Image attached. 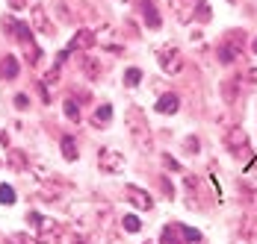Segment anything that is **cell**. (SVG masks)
<instances>
[{"label": "cell", "instance_id": "cell-5", "mask_svg": "<svg viewBox=\"0 0 257 244\" xmlns=\"http://www.w3.org/2000/svg\"><path fill=\"white\" fill-rule=\"evenodd\" d=\"M225 147L231 150L233 156H242V153L248 150V132H245L242 126H231V130L225 132Z\"/></svg>", "mask_w": 257, "mask_h": 244}, {"label": "cell", "instance_id": "cell-1", "mask_svg": "<svg viewBox=\"0 0 257 244\" xmlns=\"http://www.w3.org/2000/svg\"><path fill=\"white\" fill-rule=\"evenodd\" d=\"M127 126H130V136H133V144L142 147V150H151V130H148V121H145L142 109H136V106L127 109Z\"/></svg>", "mask_w": 257, "mask_h": 244}, {"label": "cell", "instance_id": "cell-14", "mask_svg": "<svg viewBox=\"0 0 257 244\" xmlns=\"http://www.w3.org/2000/svg\"><path fill=\"white\" fill-rule=\"evenodd\" d=\"M59 150H62V156H65V159H68V162H77V142H74V138H71V136H62V138H59Z\"/></svg>", "mask_w": 257, "mask_h": 244}, {"label": "cell", "instance_id": "cell-17", "mask_svg": "<svg viewBox=\"0 0 257 244\" xmlns=\"http://www.w3.org/2000/svg\"><path fill=\"white\" fill-rule=\"evenodd\" d=\"M27 224H30V226H39V232H42V230H51V226H56L51 218H45V215H39V212H30V215H27Z\"/></svg>", "mask_w": 257, "mask_h": 244}, {"label": "cell", "instance_id": "cell-34", "mask_svg": "<svg viewBox=\"0 0 257 244\" xmlns=\"http://www.w3.org/2000/svg\"><path fill=\"white\" fill-rule=\"evenodd\" d=\"M248 76H251V80H254V82H257V71H248Z\"/></svg>", "mask_w": 257, "mask_h": 244}, {"label": "cell", "instance_id": "cell-7", "mask_svg": "<svg viewBox=\"0 0 257 244\" xmlns=\"http://www.w3.org/2000/svg\"><path fill=\"white\" fill-rule=\"evenodd\" d=\"M95 42H98V36H95L92 30H77V32H74V38L68 42L65 53L71 56V53H77V50H89L92 44H95Z\"/></svg>", "mask_w": 257, "mask_h": 244}, {"label": "cell", "instance_id": "cell-35", "mask_svg": "<svg viewBox=\"0 0 257 244\" xmlns=\"http://www.w3.org/2000/svg\"><path fill=\"white\" fill-rule=\"evenodd\" d=\"M251 50H254V53H257V38H254V42H251Z\"/></svg>", "mask_w": 257, "mask_h": 244}, {"label": "cell", "instance_id": "cell-18", "mask_svg": "<svg viewBox=\"0 0 257 244\" xmlns=\"http://www.w3.org/2000/svg\"><path fill=\"white\" fill-rule=\"evenodd\" d=\"M21 48H24V56H27V62H30V65L36 68V65L42 62V56H45V53H42V50L36 48L33 42H27V44H21Z\"/></svg>", "mask_w": 257, "mask_h": 244}, {"label": "cell", "instance_id": "cell-10", "mask_svg": "<svg viewBox=\"0 0 257 244\" xmlns=\"http://www.w3.org/2000/svg\"><path fill=\"white\" fill-rule=\"evenodd\" d=\"M21 71V62H18V56L15 53H6L3 59H0V76L3 80H15Z\"/></svg>", "mask_w": 257, "mask_h": 244}, {"label": "cell", "instance_id": "cell-22", "mask_svg": "<svg viewBox=\"0 0 257 244\" xmlns=\"http://www.w3.org/2000/svg\"><path fill=\"white\" fill-rule=\"evenodd\" d=\"M222 94H225V103H233L236 100V80H225L222 82Z\"/></svg>", "mask_w": 257, "mask_h": 244}, {"label": "cell", "instance_id": "cell-19", "mask_svg": "<svg viewBox=\"0 0 257 244\" xmlns=\"http://www.w3.org/2000/svg\"><path fill=\"white\" fill-rule=\"evenodd\" d=\"M109 118H112V106H109V103L98 106V109H95V115H92V121L98 124V126H103V124L109 121Z\"/></svg>", "mask_w": 257, "mask_h": 244}, {"label": "cell", "instance_id": "cell-15", "mask_svg": "<svg viewBox=\"0 0 257 244\" xmlns=\"http://www.w3.org/2000/svg\"><path fill=\"white\" fill-rule=\"evenodd\" d=\"M59 242H62V226L59 224L51 226V230H42L39 238H36V244H59Z\"/></svg>", "mask_w": 257, "mask_h": 244}, {"label": "cell", "instance_id": "cell-21", "mask_svg": "<svg viewBox=\"0 0 257 244\" xmlns=\"http://www.w3.org/2000/svg\"><path fill=\"white\" fill-rule=\"evenodd\" d=\"M15 200H18V197H15V188H12L9 182H3V186H0V203H3V206H12Z\"/></svg>", "mask_w": 257, "mask_h": 244}, {"label": "cell", "instance_id": "cell-37", "mask_svg": "<svg viewBox=\"0 0 257 244\" xmlns=\"http://www.w3.org/2000/svg\"><path fill=\"white\" fill-rule=\"evenodd\" d=\"M145 244H148V242H145Z\"/></svg>", "mask_w": 257, "mask_h": 244}, {"label": "cell", "instance_id": "cell-24", "mask_svg": "<svg viewBox=\"0 0 257 244\" xmlns=\"http://www.w3.org/2000/svg\"><path fill=\"white\" fill-rule=\"evenodd\" d=\"M121 224H124V230H127V232H139V230H142V220L136 218V215H124Z\"/></svg>", "mask_w": 257, "mask_h": 244}, {"label": "cell", "instance_id": "cell-20", "mask_svg": "<svg viewBox=\"0 0 257 244\" xmlns=\"http://www.w3.org/2000/svg\"><path fill=\"white\" fill-rule=\"evenodd\" d=\"M9 165L15 168V171H27V159L21 150H9Z\"/></svg>", "mask_w": 257, "mask_h": 244}, {"label": "cell", "instance_id": "cell-4", "mask_svg": "<svg viewBox=\"0 0 257 244\" xmlns=\"http://www.w3.org/2000/svg\"><path fill=\"white\" fill-rule=\"evenodd\" d=\"M157 59H160V68L166 74H180L183 71V56H180V50L175 48V44H169V48H163L160 53H157Z\"/></svg>", "mask_w": 257, "mask_h": 244}, {"label": "cell", "instance_id": "cell-8", "mask_svg": "<svg viewBox=\"0 0 257 244\" xmlns=\"http://www.w3.org/2000/svg\"><path fill=\"white\" fill-rule=\"evenodd\" d=\"M62 188H65V182H59V180H51V176H45V180H39V197L42 200H48V203H53L56 197L62 194Z\"/></svg>", "mask_w": 257, "mask_h": 244}, {"label": "cell", "instance_id": "cell-3", "mask_svg": "<svg viewBox=\"0 0 257 244\" xmlns=\"http://www.w3.org/2000/svg\"><path fill=\"white\" fill-rule=\"evenodd\" d=\"M98 168H101V174H121L124 171V156L118 150L101 147L98 150Z\"/></svg>", "mask_w": 257, "mask_h": 244}, {"label": "cell", "instance_id": "cell-32", "mask_svg": "<svg viewBox=\"0 0 257 244\" xmlns=\"http://www.w3.org/2000/svg\"><path fill=\"white\" fill-rule=\"evenodd\" d=\"M9 6L18 12V9H24V6H27V0H9Z\"/></svg>", "mask_w": 257, "mask_h": 244}, {"label": "cell", "instance_id": "cell-26", "mask_svg": "<svg viewBox=\"0 0 257 244\" xmlns=\"http://www.w3.org/2000/svg\"><path fill=\"white\" fill-rule=\"evenodd\" d=\"M65 115H68V121H80L77 100H65Z\"/></svg>", "mask_w": 257, "mask_h": 244}, {"label": "cell", "instance_id": "cell-33", "mask_svg": "<svg viewBox=\"0 0 257 244\" xmlns=\"http://www.w3.org/2000/svg\"><path fill=\"white\" fill-rule=\"evenodd\" d=\"M248 174H251V180H254V186H257V171H251V168H248Z\"/></svg>", "mask_w": 257, "mask_h": 244}, {"label": "cell", "instance_id": "cell-23", "mask_svg": "<svg viewBox=\"0 0 257 244\" xmlns=\"http://www.w3.org/2000/svg\"><path fill=\"white\" fill-rule=\"evenodd\" d=\"M139 80H142V71H139V68H127V71H124V86L133 88V86H139Z\"/></svg>", "mask_w": 257, "mask_h": 244}, {"label": "cell", "instance_id": "cell-31", "mask_svg": "<svg viewBox=\"0 0 257 244\" xmlns=\"http://www.w3.org/2000/svg\"><path fill=\"white\" fill-rule=\"evenodd\" d=\"M163 162H166V168H172V171H180V165L172 159V156H163Z\"/></svg>", "mask_w": 257, "mask_h": 244}, {"label": "cell", "instance_id": "cell-29", "mask_svg": "<svg viewBox=\"0 0 257 244\" xmlns=\"http://www.w3.org/2000/svg\"><path fill=\"white\" fill-rule=\"evenodd\" d=\"M183 147H186V153H198V138H195V136H189V138L183 142Z\"/></svg>", "mask_w": 257, "mask_h": 244}, {"label": "cell", "instance_id": "cell-11", "mask_svg": "<svg viewBox=\"0 0 257 244\" xmlns=\"http://www.w3.org/2000/svg\"><path fill=\"white\" fill-rule=\"evenodd\" d=\"M178 109H180L178 94H163V98L157 100V112H160V115H175Z\"/></svg>", "mask_w": 257, "mask_h": 244}, {"label": "cell", "instance_id": "cell-6", "mask_svg": "<svg viewBox=\"0 0 257 244\" xmlns=\"http://www.w3.org/2000/svg\"><path fill=\"white\" fill-rule=\"evenodd\" d=\"M30 18H33L30 30H36L42 36H53V24H51V18H48V12H45V6H33L30 9Z\"/></svg>", "mask_w": 257, "mask_h": 244}, {"label": "cell", "instance_id": "cell-2", "mask_svg": "<svg viewBox=\"0 0 257 244\" xmlns=\"http://www.w3.org/2000/svg\"><path fill=\"white\" fill-rule=\"evenodd\" d=\"M242 42H245V36H242V30H231V36L225 38V44L219 48V59L228 65V62H236L239 59V53H242Z\"/></svg>", "mask_w": 257, "mask_h": 244}, {"label": "cell", "instance_id": "cell-25", "mask_svg": "<svg viewBox=\"0 0 257 244\" xmlns=\"http://www.w3.org/2000/svg\"><path fill=\"white\" fill-rule=\"evenodd\" d=\"M180 238L183 242H201V232L192 230V226H180Z\"/></svg>", "mask_w": 257, "mask_h": 244}, {"label": "cell", "instance_id": "cell-27", "mask_svg": "<svg viewBox=\"0 0 257 244\" xmlns=\"http://www.w3.org/2000/svg\"><path fill=\"white\" fill-rule=\"evenodd\" d=\"M198 12H195V18L198 21H210V6H207V0H198V6H195Z\"/></svg>", "mask_w": 257, "mask_h": 244}, {"label": "cell", "instance_id": "cell-36", "mask_svg": "<svg viewBox=\"0 0 257 244\" xmlns=\"http://www.w3.org/2000/svg\"><path fill=\"white\" fill-rule=\"evenodd\" d=\"M71 244H86V242H83V238H74V242H71Z\"/></svg>", "mask_w": 257, "mask_h": 244}, {"label": "cell", "instance_id": "cell-9", "mask_svg": "<svg viewBox=\"0 0 257 244\" xmlns=\"http://www.w3.org/2000/svg\"><path fill=\"white\" fill-rule=\"evenodd\" d=\"M127 200L136 209H142V212L154 209V197L148 194V192H142V188H136V186H127Z\"/></svg>", "mask_w": 257, "mask_h": 244}, {"label": "cell", "instance_id": "cell-13", "mask_svg": "<svg viewBox=\"0 0 257 244\" xmlns=\"http://www.w3.org/2000/svg\"><path fill=\"white\" fill-rule=\"evenodd\" d=\"M142 15H145V24L151 26V30H157V26L163 24V18H160V12L154 9L151 0H142Z\"/></svg>", "mask_w": 257, "mask_h": 244}, {"label": "cell", "instance_id": "cell-28", "mask_svg": "<svg viewBox=\"0 0 257 244\" xmlns=\"http://www.w3.org/2000/svg\"><path fill=\"white\" fill-rule=\"evenodd\" d=\"M9 244H36V238H30L27 232H15V236L9 238Z\"/></svg>", "mask_w": 257, "mask_h": 244}, {"label": "cell", "instance_id": "cell-12", "mask_svg": "<svg viewBox=\"0 0 257 244\" xmlns=\"http://www.w3.org/2000/svg\"><path fill=\"white\" fill-rule=\"evenodd\" d=\"M80 71L86 74V80H98L101 76V65H98L95 56H83L80 59Z\"/></svg>", "mask_w": 257, "mask_h": 244}, {"label": "cell", "instance_id": "cell-16", "mask_svg": "<svg viewBox=\"0 0 257 244\" xmlns=\"http://www.w3.org/2000/svg\"><path fill=\"white\" fill-rule=\"evenodd\" d=\"M160 244H180V226L178 224L163 226V232H160Z\"/></svg>", "mask_w": 257, "mask_h": 244}, {"label": "cell", "instance_id": "cell-30", "mask_svg": "<svg viewBox=\"0 0 257 244\" xmlns=\"http://www.w3.org/2000/svg\"><path fill=\"white\" fill-rule=\"evenodd\" d=\"M30 106V98L27 94H15V109H27Z\"/></svg>", "mask_w": 257, "mask_h": 244}]
</instances>
